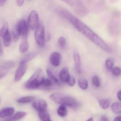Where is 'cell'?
Returning a JSON list of instances; mask_svg holds the SVG:
<instances>
[{
  "label": "cell",
  "instance_id": "39",
  "mask_svg": "<svg viewBox=\"0 0 121 121\" xmlns=\"http://www.w3.org/2000/svg\"><path fill=\"white\" fill-rule=\"evenodd\" d=\"M50 39H51V36H50V35H49V34H48L47 35L46 37V39H45V40L46 41H49Z\"/></svg>",
  "mask_w": 121,
  "mask_h": 121
},
{
  "label": "cell",
  "instance_id": "33",
  "mask_svg": "<svg viewBox=\"0 0 121 121\" xmlns=\"http://www.w3.org/2000/svg\"><path fill=\"white\" fill-rule=\"evenodd\" d=\"M61 0L71 6H73L74 4V3L72 0Z\"/></svg>",
  "mask_w": 121,
  "mask_h": 121
},
{
  "label": "cell",
  "instance_id": "25",
  "mask_svg": "<svg viewBox=\"0 0 121 121\" xmlns=\"http://www.w3.org/2000/svg\"><path fill=\"white\" fill-rule=\"evenodd\" d=\"M78 84L82 90H86L88 86L87 81L85 78H82L78 81Z\"/></svg>",
  "mask_w": 121,
  "mask_h": 121
},
{
  "label": "cell",
  "instance_id": "16",
  "mask_svg": "<svg viewBox=\"0 0 121 121\" xmlns=\"http://www.w3.org/2000/svg\"><path fill=\"white\" fill-rule=\"evenodd\" d=\"M57 113L60 117H66L68 114V110L65 105H60L58 108Z\"/></svg>",
  "mask_w": 121,
  "mask_h": 121
},
{
  "label": "cell",
  "instance_id": "26",
  "mask_svg": "<svg viewBox=\"0 0 121 121\" xmlns=\"http://www.w3.org/2000/svg\"><path fill=\"white\" fill-rule=\"evenodd\" d=\"M14 63L12 61H7L3 64L0 66V68L3 70L9 69L14 66Z\"/></svg>",
  "mask_w": 121,
  "mask_h": 121
},
{
  "label": "cell",
  "instance_id": "8",
  "mask_svg": "<svg viewBox=\"0 0 121 121\" xmlns=\"http://www.w3.org/2000/svg\"><path fill=\"white\" fill-rule=\"evenodd\" d=\"M32 106L35 109L38 111H42L46 110L47 104L44 100L39 99L33 102Z\"/></svg>",
  "mask_w": 121,
  "mask_h": 121
},
{
  "label": "cell",
  "instance_id": "15",
  "mask_svg": "<svg viewBox=\"0 0 121 121\" xmlns=\"http://www.w3.org/2000/svg\"><path fill=\"white\" fill-rule=\"evenodd\" d=\"M39 115L40 119L42 121H51L50 115L46 110L39 111Z\"/></svg>",
  "mask_w": 121,
  "mask_h": 121
},
{
  "label": "cell",
  "instance_id": "1",
  "mask_svg": "<svg viewBox=\"0 0 121 121\" xmlns=\"http://www.w3.org/2000/svg\"><path fill=\"white\" fill-rule=\"evenodd\" d=\"M59 14L61 17L68 20L78 31L96 46L107 52H112L111 48L101 38L87 26L69 12L65 10H61L59 12Z\"/></svg>",
  "mask_w": 121,
  "mask_h": 121
},
{
  "label": "cell",
  "instance_id": "19",
  "mask_svg": "<svg viewBox=\"0 0 121 121\" xmlns=\"http://www.w3.org/2000/svg\"><path fill=\"white\" fill-rule=\"evenodd\" d=\"M47 73L48 77L50 79V80L52 82V83H55L56 85H58L59 84V82L58 79L56 78V76L54 75L52 71H51L50 69H48L47 70Z\"/></svg>",
  "mask_w": 121,
  "mask_h": 121
},
{
  "label": "cell",
  "instance_id": "14",
  "mask_svg": "<svg viewBox=\"0 0 121 121\" xmlns=\"http://www.w3.org/2000/svg\"><path fill=\"white\" fill-rule=\"evenodd\" d=\"M14 112V109L12 107H7L3 108L0 110V117H3L12 115Z\"/></svg>",
  "mask_w": 121,
  "mask_h": 121
},
{
  "label": "cell",
  "instance_id": "32",
  "mask_svg": "<svg viewBox=\"0 0 121 121\" xmlns=\"http://www.w3.org/2000/svg\"><path fill=\"white\" fill-rule=\"evenodd\" d=\"M92 82L95 86L98 87L100 86V82L97 76H95L92 78Z\"/></svg>",
  "mask_w": 121,
  "mask_h": 121
},
{
  "label": "cell",
  "instance_id": "38",
  "mask_svg": "<svg viewBox=\"0 0 121 121\" xmlns=\"http://www.w3.org/2000/svg\"><path fill=\"white\" fill-rule=\"evenodd\" d=\"M101 120L102 121H108L109 120L108 119L107 117H106L105 116H103L102 117H101Z\"/></svg>",
  "mask_w": 121,
  "mask_h": 121
},
{
  "label": "cell",
  "instance_id": "36",
  "mask_svg": "<svg viewBox=\"0 0 121 121\" xmlns=\"http://www.w3.org/2000/svg\"><path fill=\"white\" fill-rule=\"evenodd\" d=\"M117 97L121 101V91H120L117 92Z\"/></svg>",
  "mask_w": 121,
  "mask_h": 121
},
{
  "label": "cell",
  "instance_id": "28",
  "mask_svg": "<svg viewBox=\"0 0 121 121\" xmlns=\"http://www.w3.org/2000/svg\"><path fill=\"white\" fill-rule=\"evenodd\" d=\"M52 82L50 80V79L44 78L42 82V85L43 87H48L51 86L52 85Z\"/></svg>",
  "mask_w": 121,
  "mask_h": 121
},
{
  "label": "cell",
  "instance_id": "35",
  "mask_svg": "<svg viewBox=\"0 0 121 121\" xmlns=\"http://www.w3.org/2000/svg\"><path fill=\"white\" fill-rule=\"evenodd\" d=\"M7 0H0V6L2 7L5 4Z\"/></svg>",
  "mask_w": 121,
  "mask_h": 121
},
{
  "label": "cell",
  "instance_id": "18",
  "mask_svg": "<svg viewBox=\"0 0 121 121\" xmlns=\"http://www.w3.org/2000/svg\"><path fill=\"white\" fill-rule=\"evenodd\" d=\"M35 99V97L33 96H26L20 98L17 100V103H29L33 102Z\"/></svg>",
  "mask_w": 121,
  "mask_h": 121
},
{
  "label": "cell",
  "instance_id": "7",
  "mask_svg": "<svg viewBox=\"0 0 121 121\" xmlns=\"http://www.w3.org/2000/svg\"><path fill=\"white\" fill-rule=\"evenodd\" d=\"M17 29L20 35L23 37L27 36L29 32V25L24 20H20L17 24Z\"/></svg>",
  "mask_w": 121,
  "mask_h": 121
},
{
  "label": "cell",
  "instance_id": "2",
  "mask_svg": "<svg viewBox=\"0 0 121 121\" xmlns=\"http://www.w3.org/2000/svg\"><path fill=\"white\" fill-rule=\"evenodd\" d=\"M49 98L56 104L64 105L70 107L76 108L79 105L78 103L73 98L62 93H54L50 95Z\"/></svg>",
  "mask_w": 121,
  "mask_h": 121
},
{
  "label": "cell",
  "instance_id": "11",
  "mask_svg": "<svg viewBox=\"0 0 121 121\" xmlns=\"http://www.w3.org/2000/svg\"><path fill=\"white\" fill-rule=\"evenodd\" d=\"M70 75L69 71L67 68H63L59 73V77L60 79L62 82H68Z\"/></svg>",
  "mask_w": 121,
  "mask_h": 121
},
{
  "label": "cell",
  "instance_id": "31",
  "mask_svg": "<svg viewBox=\"0 0 121 121\" xmlns=\"http://www.w3.org/2000/svg\"><path fill=\"white\" fill-rule=\"evenodd\" d=\"M67 82L70 86H73L75 83V78L73 76H70Z\"/></svg>",
  "mask_w": 121,
  "mask_h": 121
},
{
  "label": "cell",
  "instance_id": "13",
  "mask_svg": "<svg viewBox=\"0 0 121 121\" xmlns=\"http://www.w3.org/2000/svg\"><path fill=\"white\" fill-rule=\"evenodd\" d=\"M26 115V113L25 112H17L14 114L10 116L7 119H5V121H16L22 119V117H25Z\"/></svg>",
  "mask_w": 121,
  "mask_h": 121
},
{
  "label": "cell",
  "instance_id": "3",
  "mask_svg": "<svg viewBox=\"0 0 121 121\" xmlns=\"http://www.w3.org/2000/svg\"><path fill=\"white\" fill-rule=\"evenodd\" d=\"M43 73L41 69L37 70L25 84L28 89H35L42 85L44 79Z\"/></svg>",
  "mask_w": 121,
  "mask_h": 121
},
{
  "label": "cell",
  "instance_id": "10",
  "mask_svg": "<svg viewBox=\"0 0 121 121\" xmlns=\"http://www.w3.org/2000/svg\"><path fill=\"white\" fill-rule=\"evenodd\" d=\"M73 56V58L75 61L76 71L78 73H81V60L80 56L78 52L76 51H74Z\"/></svg>",
  "mask_w": 121,
  "mask_h": 121
},
{
  "label": "cell",
  "instance_id": "22",
  "mask_svg": "<svg viewBox=\"0 0 121 121\" xmlns=\"http://www.w3.org/2000/svg\"><path fill=\"white\" fill-rule=\"evenodd\" d=\"M37 55L36 53L35 52H31L29 53L26 55L22 59L20 62H24L26 63L27 62L30 61L31 59H33Z\"/></svg>",
  "mask_w": 121,
  "mask_h": 121
},
{
  "label": "cell",
  "instance_id": "20",
  "mask_svg": "<svg viewBox=\"0 0 121 121\" xmlns=\"http://www.w3.org/2000/svg\"><path fill=\"white\" fill-rule=\"evenodd\" d=\"M2 37L4 40V44L5 46L8 47L9 46L11 41V37L9 31L7 32Z\"/></svg>",
  "mask_w": 121,
  "mask_h": 121
},
{
  "label": "cell",
  "instance_id": "5",
  "mask_svg": "<svg viewBox=\"0 0 121 121\" xmlns=\"http://www.w3.org/2000/svg\"><path fill=\"white\" fill-rule=\"evenodd\" d=\"M39 18L38 13L33 10L30 13L28 18V25L32 30L36 29L39 24Z\"/></svg>",
  "mask_w": 121,
  "mask_h": 121
},
{
  "label": "cell",
  "instance_id": "9",
  "mask_svg": "<svg viewBox=\"0 0 121 121\" xmlns=\"http://www.w3.org/2000/svg\"><path fill=\"white\" fill-rule=\"evenodd\" d=\"M61 56L58 52H54L50 56V60L52 65L57 67L59 65L60 60Z\"/></svg>",
  "mask_w": 121,
  "mask_h": 121
},
{
  "label": "cell",
  "instance_id": "23",
  "mask_svg": "<svg viewBox=\"0 0 121 121\" xmlns=\"http://www.w3.org/2000/svg\"><path fill=\"white\" fill-rule=\"evenodd\" d=\"M99 103L100 107L103 109H107L109 107L110 104V102L108 99H102L99 100Z\"/></svg>",
  "mask_w": 121,
  "mask_h": 121
},
{
  "label": "cell",
  "instance_id": "4",
  "mask_svg": "<svg viewBox=\"0 0 121 121\" xmlns=\"http://www.w3.org/2000/svg\"><path fill=\"white\" fill-rule=\"evenodd\" d=\"M35 38L37 43L39 46L43 47L45 45V29L43 25L39 24L36 28Z\"/></svg>",
  "mask_w": 121,
  "mask_h": 121
},
{
  "label": "cell",
  "instance_id": "34",
  "mask_svg": "<svg viewBox=\"0 0 121 121\" xmlns=\"http://www.w3.org/2000/svg\"><path fill=\"white\" fill-rule=\"evenodd\" d=\"M24 2V0H17V5L19 7H21Z\"/></svg>",
  "mask_w": 121,
  "mask_h": 121
},
{
  "label": "cell",
  "instance_id": "40",
  "mask_svg": "<svg viewBox=\"0 0 121 121\" xmlns=\"http://www.w3.org/2000/svg\"><path fill=\"white\" fill-rule=\"evenodd\" d=\"M93 117H91V118H89L87 120V121H93Z\"/></svg>",
  "mask_w": 121,
  "mask_h": 121
},
{
  "label": "cell",
  "instance_id": "29",
  "mask_svg": "<svg viewBox=\"0 0 121 121\" xmlns=\"http://www.w3.org/2000/svg\"><path fill=\"white\" fill-rule=\"evenodd\" d=\"M112 71L113 75L116 76H119L121 73V69L118 67H115L113 68Z\"/></svg>",
  "mask_w": 121,
  "mask_h": 121
},
{
  "label": "cell",
  "instance_id": "12",
  "mask_svg": "<svg viewBox=\"0 0 121 121\" xmlns=\"http://www.w3.org/2000/svg\"><path fill=\"white\" fill-rule=\"evenodd\" d=\"M29 48V43L27 36L24 37L23 40L19 47V51L22 53H25L28 51Z\"/></svg>",
  "mask_w": 121,
  "mask_h": 121
},
{
  "label": "cell",
  "instance_id": "24",
  "mask_svg": "<svg viewBox=\"0 0 121 121\" xmlns=\"http://www.w3.org/2000/svg\"><path fill=\"white\" fill-rule=\"evenodd\" d=\"M12 35L13 40L15 42L17 41L19 39L20 35L17 29V25H15L13 26L12 29Z\"/></svg>",
  "mask_w": 121,
  "mask_h": 121
},
{
  "label": "cell",
  "instance_id": "37",
  "mask_svg": "<svg viewBox=\"0 0 121 121\" xmlns=\"http://www.w3.org/2000/svg\"><path fill=\"white\" fill-rule=\"evenodd\" d=\"M114 121H121V116H118L114 118Z\"/></svg>",
  "mask_w": 121,
  "mask_h": 121
},
{
  "label": "cell",
  "instance_id": "17",
  "mask_svg": "<svg viewBox=\"0 0 121 121\" xmlns=\"http://www.w3.org/2000/svg\"><path fill=\"white\" fill-rule=\"evenodd\" d=\"M111 108L112 111L114 113L121 114V103L119 102L114 103L111 105Z\"/></svg>",
  "mask_w": 121,
  "mask_h": 121
},
{
  "label": "cell",
  "instance_id": "6",
  "mask_svg": "<svg viewBox=\"0 0 121 121\" xmlns=\"http://www.w3.org/2000/svg\"><path fill=\"white\" fill-rule=\"evenodd\" d=\"M26 63L20 62L15 75L14 81L15 82H18L22 78L26 72Z\"/></svg>",
  "mask_w": 121,
  "mask_h": 121
},
{
  "label": "cell",
  "instance_id": "21",
  "mask_svg": "<svg viewBox=\"0 0 121 121\" xmlns=\"http://www.w3.org/2000/svg\"><path fill=\"white\" fill-rule=\"evenodd\" d=\"M114 62V60L113 58H108L105 61V66L108 70L109 71H111L112 70Z\"/></svg>",
  "mask_w": 121,
  "mask_h": 121
},
{
  "label": "cell",
  "instance_id": "27",
  "mask_svg": "<svg viewBox=\"0 0 121 121\" xmlns=\"http://www.w3.org/2000/svg\"><path fill=\"white\" fill-rule=\"evenodd\" d=\"M8 25L7 22H5L4 23L2 27L1 28L0 31V36L3 37L5 34L9 31Z\"/></svg>",
  "mask_w": 121,
  "mask_h": 121
},
{
  "label": "cell",
  "instance_id": "30",
  "mask_svg": "<svg viewBox=\"0 0 121 121\" xmlns=\"http://www.w3.org/2000/svg\"><path fill=\"white\" fill-rule=\"evenodd\" d=\"M58 43L60 47L63 48L65 47L66 44V40L65 38L63 37H60L59 39Z\"/></svg>",
  "mask_w": 121,
  "mask_h": 121
}]
</instances>
